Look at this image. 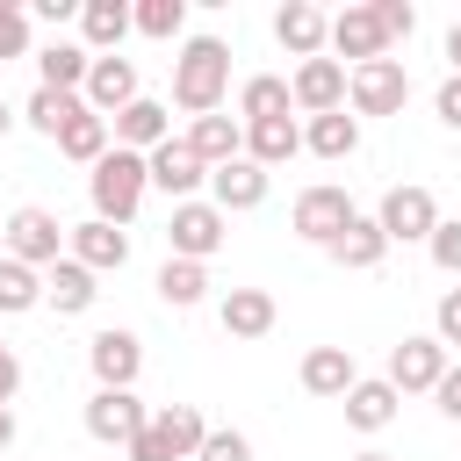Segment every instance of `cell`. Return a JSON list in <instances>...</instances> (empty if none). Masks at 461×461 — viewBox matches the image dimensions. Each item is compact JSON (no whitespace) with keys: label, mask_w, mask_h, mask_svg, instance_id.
Listing matches in <instances>:
<instances>
[{"label":"cell","mask_w":461,"mask_h":461,"mask_svg":"<svg viewBox=\"0 0 461 461\" xmlns=\"http://www.w3.org/2000/svg\"><path fill=\"white\" fill-rule=\"evenodd\" d=\"M7 58H29V7L0 0V65Z\"/></svg>","instance_id":"cell-37"},{"label":"cell","mask_w":461,"mask_h":461,"mask_svg":"<svg viewBox=\"0 0 461 461\" xmlns=\"http://www.w3.org/2000/svg\"><path fill=\"white\" fill-rule=\"evenodd\" d=\"M130 29H137V22H130V7H122V0H86V7H79V36H86V50H94V58H108Z\"/></svg>","instance_id":"cell-29"},{"label":"cell","mask_w":461,"mask_h":461,"mask_svg":"<svg viewBox=\"0 0 461 461\" xmlns=\"http://www.w3.org/2000/svg\"><path fill=\"white\" fill-rule=\"evenodd\" d=\"M151 432L173 447V461H194L202 439H209V418H202L194 403H166V411H151Z\"/></svg>","instance_id":"cell-28"},{"label":"cell","mask_w":461,"mask_h":461,"mask_svg":"<svg viewBox=\"0 0 461 461\" xmlns=\"http://www.w3.org/2000/svg\"><path fill=\"white\" fill-rule=\"evenodd\" d=\"M0 353H7V339H0Z\"/></svg>","instance_id":"cell-51"},{"label":"cell","mask_w":461,"mask_h":461,"mask_svg":"<svg viewBox=\"0 0 461 461\" xmlns=\"http://www.w3.org/2000/svg\"><path fill=\"white\" fill-rule=\"evenodd\" d=\"M14 389H22V360H14V353H0V403H7Z\"/></svg>","instance_id":"cell-45"},{"label":"cell","mask_w":461,"mask_h":461,"mask_svg":"<svg viewBox=\"0 0 461 461\" xmlns=\"http://www.w3.org/2000/svg\"><path fill=\"white\" fill-rule=\"evenodd\" d=\"M375 14H382V36H389V43L418 29V7H411V0H375Z\"/></svg>","instance_id":"cell-40"},{"label":"cell","mask_w":461,"mask_h":461,"mask_svg":"<svg viewBox=\"0 0 461 461\" xmlns=\"http://www.w3.org/2000/svg\"><path fill=\"white\" fill-rule=\"evenodd\" d=\"M187 144H194V158L216 173V166H230V158H245V122H230V115H194V130H187Z\"/></svg>","instance_id":"cell-23"},{"label":"cell","mask_w":461,"mask_h":461,"mask_svg":"<svg viewBox=\"0 0 461 461\" xmlns=\"http://www.w3.org/2000/svg\"><path fill=\"white\" fill-rule=\"evenodd\" d=\"M65 252H72L79 267H94V274H115V267L130 259V230H122V223H101V216H86V223H72Z\"/></svg>","instance_id":"cell-12"},{"label":"cell","mask_w":461,"mask_h":461,"mask_svg":"<svg viewBox=\"0 0 461 461\" xmlns=\"http://www.w3.org/2000/svg\"><path fill=\"white\" fill-rule=\"evenodd\" d=\"M288 108H295V94H288V79H274V72H252V79L238 86L245 130H252V122H274V115H288Z\"/></svg>","instance_id":"cell-31"},{"label":"cell","mask_w":461,"mask_h":461,"mask_svg":"<svg viewBox=\"0 0 461 461\" xmlns=\"http://www.w3.org/2000/svg\"><path fill=\"white\" fill-rule=\"evenodd\" d=\"M65 238H72V223H58L50 209H14L7 216V259L36 267V274H50L65 259Z\"/></svg>","instance_id":"cell-4"},{"label":"cell","mask_w":461,"mask_h":461,"mask_svg":"<svg viewBox=\"0 0 461 461\" xmlns=\"http://www.w3.org/2000/svg\"><path fill=\"white\" fill-rule=\"evenodd\" d=\"M223 238H230V216L216 209V202H173V216H166V245H173V259H202L209 267V252H223Z\"/></svg>","instance_id":"cell-3"},{"label":"cell","mask_w":461,"mask_h":461,"mask_svg":"<svg viewBox=\"0 0 461 461\" xmlns=\"http://www.w3.org/2000/svg\"><path fill=\"white\" fill-rule=\"evenodd\" d=\"M86 72H94L86 43H43L36 50V86H50V94H86Z\"/></svg>","instance_id":"cell-19"},{"label":"cell","mask_w":461,"mask_h":461,"mask_svg":"<svg viewBox=\"0 0 461 461\" xmlns=\"http://www.w3.org/2000/svg\"><path fill=\"white\" fill-rule=\"evenodd\" d=\"M425 252H432L439 274H461V216H439V230L425 238Z\"/></svg>","instance_id":"cell-36"},{"label":"cell","mask_w":461,"mask_h":461,"mask_svg":"<svg viewBox=\"0 0 461 461\" xmlns=\"http://www.w3.org/2000/svg\"><path fill=\"white\" fill-rule=\"evenodd\" d=\"M202 295H209V267L202 259H166L158 267V303L166 310H194Z\"/></svg>","instance_id":"cell-32"},{"label":"cell","mask_w":461,"mask_h":461,"mask_svg":"<svg viewBox=\"0 0 461 461\" xmlns=\"http://www.w3.org/2000/svg\"><path fill=\"white\" fill-rule=\"evenodd\" d=\"M108 137H115V122H108V115H94V108H86V115H79V122H72V130H65V137H58V151H65V158H79V166H101V158H108V151H115V144H108Z\"/></svg>","instance_id":"cell-33"},{"label":"cell","mask_w":461,"mask_h":461,"mask_svg":"<svg viewBox=\"0 0 461 461\" xmlns=\"http://www.w3.org/2000/svg\"><path fill=\"white\" fill-rule=\"evenodd\" d=\"M43 303V274L22 267V259H0V317H22Z\"/></svg>","instance_id":"cell-34"},{"label":"cell","mask_w":461,"mask_h":461,"mask_svg":"<svg viewBox=\"0 0 461 461\" xmlns=\"http://www.w3.org/2000/svg\"><path fill=\"white\" fill-rule=\"evenodd\" d=\"M166 137H173V122H166V101H151V94H137V101L115 115V144H122V151H144V158H151Z\"/></svg>","instance_id":"cell-20"},{"label":"cell","mask_w":461,"mask_h":461,"mask_svg":"<svg viewBox=\"0 0 461 461\" xmlns=\"http://www.w3.org/2000/svg\"><path fill=\"white\" fill-rule=\"evenodd\" d=\"M22 115H29V130H36V137H50V144H58V137L86 115V94H50V86H36Z\"/></svg>","instance_id":"cell-30"},{"label":"cell","mask_w":461,"mask_h":461,"mask_svg":"<svg viewBox=\"0 0 461 461\" xmlns=\"http://www.w3.org/2000/svg\"><path fill=\"white\" fill-rule=\"evenodd\" d=\"M86 367H94V382H101V389H130V382H137V367H144V339H137V331H122V324H108V331H94V339H86Z\"/></svg>","instance_id":"cell-10"},{"label":"cell","mask_w":461,"mask_h":461,"mask_svg":"<svg viewBox=\"0 0 461 461\" xmlns=\"http://www.w3.org/2000/svg\"><path fill=\"white\" fill-rule=\"evenodd\" d=\"M274 317H281V310H274V295H267V288H230V295L216 303V324H223L230 339H267V331H274Z\"/></svg>","instance_id":"cell-21"},{"label":"cell","mask_w":461,"mask_h":461,"mask_svg":"<svg viewBox=\"0 0 461 461\" xmlns=\"http://www.w3.org/2000/svg\"><path fill=\"white\" fill-rule=\"evenodd\" d=\"M295 151H303V122H295V115H274V122H252V130H245V158L267 166V173L288 166Z\"/></svg>","instance_id":"cell-24"},{"label":"cell","mask_w":461,"mask_h":461,"mask_svg":"<svg viewBox=\"0 0 461 461\" xmlns=\"http://www.w3.org/2000/svg\"><path fill=\"white\" fill-rule=\"evenodd\" d=\"M432 396H439V411H447V418H454V425H461V367H447V375H439V389H432Z\"/></svg>","instance_id":"cell-43"},{"label":"cell","mask_w":461,"mask_h":461,"mask_svg":"<svg viewBox=\"0 0 461 461\" xmlns=\"http://www.w3.org/2000/svg\"><path fill=\"white\" fill-rule=\"evenodd\" d=\"M353 461H389V454H353Z\"/></svg>","instance_id":"cell-49"},{"label":"cell","mask_w":461,"mask_h":461,"mask_svg":"<svg viewBox=\"0 0 461 461\" xmlns=\"http://www.w3.org/2000/svg\"><path fill=\"white\" fill-rule=\"evenodd\" d=\"M79 7H86V0H36V14H43V22H72Z\"/></svg>","instance_id":"cell-44"},{"label":"cell","mask_w":461,"mask_h":461,"mask_svg":"<svg viewBox=\"0 0 461 461\" xmlns=\"http://www.w3.org/2000/svg\"><path fill=\"white\" fill-rule=\"evenodd\" d=\"M223 94H230V50L216 36H187L180 58H173V101L187 115H216Z\"/></svg>","instance_id":"cell-1"},{"label":"cell","mask_w":461,"mask_h":461,"mask_svg":"<svg viewBox=\"0 0 461 461\" xmlns=\"http://www.w3.org/2000/svg\"><path fill=\"white\" fill-rule=\"evenodd\" d=\"M432 115H439L447 130H461V72H447V79H439V94H432Z\"/></svg>","instance_id":"cell-41"},{"label":"cell","mask_w":461,"mask_h":461,"mask_svg":"<svg viewBox=\"0 0 461 461\" xmlns=\"http://www.w3.org/2000/svg\"><path fill=\"white\" fill-rule=\"evenodd\" d=\"M353 382H360V367H353L346 346H310V353H303V389H310V396H339V403H346Z\"/></svg>","instance_id":"cell-22"},{"label":"cell","mask_w":461,"mask_h":461,"mask_svg":"<svg viewBox=\"0 0 461 461\" xmlns=\"http://www.w3.org/2000/svg\"><path fill=\"white\" fill-rule=\"evenodd\" d=\"M432 339H439V346H461V288L439 295V310H432Z\"/></svg>","instance_id":"cell-39"},{"label":"cell","mask_w":461,"mask_h":461,"mask_svg":"<svg viewBox=\"0 0 461 461\" xmlns=\"http://www.w3.org/2000/svg\"><path fill=\"white\" fill-rule=\"evenodd\" d=\"M0 259H7V223H0Z\"/></svg>","instance_id":"cell-50"},{"label":"cell","mask_w":461,"mask_h":461,"mask_svg":"<svg viewBox=\"0 0 461 461\" xmlns=\"http://www.w3.org/2000/svg\"><path fill=\"white\" fill-rule=\"evenodd\" d=\"M144 425H151V411L137 403V389H94V396H86V432H94L101 447H130Z\"/></svg>","instance_id":"cell-8"},{"label":"cell","mask_w":461,"mask_h":461,"mask_svg":"<svg viewBox=\"0 0 461 461\" xmlns=\"http://www.w3.org/2000/svg\"><path fill=\"white\" fill-rule=\"evenodd\" d=\"M303 151H317V158H353V151H360V115H346V108L310 115V122H303Z\"/></svg>","instance_id":"cell-27"},{"label":"cell","mask_w":461,"mask_h":461,"mask_svg":"<svg viewBox=\"0 0 461 461\" xmlns=\"http://www.w3.org/2000/svg\"><path fill=\"white\" fill-rule=\"evenodd\" d=\"M94 281H101V274H94V267H79V259L65 252V259L43 274V303H50L58 317H86V310H94V295H101Z\"/></svg>","instance_id":"cell-18"},{"label":"cell","mask_w":461,"mask_h":461,"mask_svg":"<svg viewBox=\"0 0 461 461\" xmlns=\"http://www.w3.org/2000/svg\"><path fill=\"white\" fill-rule=\"evenodd\" d=\"M324 252H331V259H339L346 274H367V267H382L389 238H382V223H375V216H353V223H346V230H339V238H331Z\"/></svg>","instance_id":"cell-25"},{"label":"cell","mask_w":461,"mask_h":461,"mask_svg":"<svg viewBox=\"0 0 461 461\" xmlns=\"http://www.w3.org/2000/svg\"><path fill=\"white\" fill-rule=\"evenodd\" d=\"M353 216H360V209H353V194H346V187H331V180H317V187H303V194H295L288 230H295V238H310V245H331Z\"/></svg>","instance_id":"cell-5"},{"label":"cell","mask_w":461,"mask_h":461,"mask_svg":"<svg viewBox=\"0 0 461 461\" xmlns=\"http://www.w3.org/2000/svg\"><path fill=\"white\" fill-rule=\"evenodd\" d=\"M331 50H339V65H346V58H353V65L389 58V36H382L375 0H353V7H339V14H331Z\"/></svg>","instance_id":"cell-9"},{"label":"cell","mask_w":461,"mask_h":461,"mask_svg":"<svg viewBox=\"0 0 461 461\" xmlns=\"http://www.w3.org/2000/svg\"><path fill=\"white\" fill-rule=\"evenodd\" d=\"M375 223H382V238L389 245H425L432 230H439V202H432V187H389L382 194V209H375Z\"/></svg>","instance_id":"cell-6"},{"label":"cell","mask_w":461,"mask_h":461,"mask_svg":"<svg viewBox=\"0 0 461 461\" xmlns=\"http://www.w3.org/2000/svg\"><path fill=\"white\" fill-rule=\"evenodd\" d=\"M346 101H353V115H396V108L411 101V72H403L396 58L353 65V79H346Z\"/></svg>","instance_id":"cell-7"},{"label":"cell","mask_w":461,"mask_h":461,"mask_svg":"<svg viewBox=\"0 0 461 461\" xmlns=\"http://www.w3.org/2000/svg\"><path fill=\"white\" fill-rule=\"evenodd\" d=\"M447 65H454V72H461V22H454V29H447Z\"/></svg>","instance_id":"cell-46"},{"label":"cell","mask_w":461,"mask_h":461,"mask_svg":"<svg viewBox=\"0 0 461 461\" xmlns=\"http://www.w3.org/2000/svg\"><path fill=\"white\" fill-rule=\"evenodd\" d=\"M144 187H151V158L144 151H122V144L86 173V194H94V216L101 223H130L144 209Z\"/></svg>","instance_id":"cell-2"},{"label":"cell","mask_w":461,"mask_h":461,"mask_svg":"<svg viewBox=\"0 0 461 461\" xmlns=\"http://www.w3.org/2000/svg\"><path fill=\"white\" fill-rule=\"evenodd\" d=\"M396 403H403V396H396V382H389V375L353 382V389H346V425H353V432H382V425L396 418Z\"/></svg>","instance_id":"cell-26"},{"label":"cell","mask_w":461,"mask_h":461,"mask_svg":"<svg viewBox=\"0 0 461 461\" xmlns=\"http://www.w3.org/2000/svg\"><path fill=\"white\" fill-rule=\"evenodd\" d=\"M7 130H14V108H7V101H0V137H7Z\"/></svg>","instance_id":"cell-48"},{"label":"cell","mask_w":461,"mask_h":461,"mask_svg":"<svg viewBox=\"0 0 461 461\" xmlns=\"http://www.w3.org/2000/svg\"><path fill=\"white\" fill-rule=\"evenodd\" d=\"M130 101H137V65H130V58H94V72H86V108L115 122Z\"/></svg>","instance_id":"cell-16"},{"label":"cell","mask_w":461,"mask_h":461,"mask_svg":"<svg viewBox=\"0 0 461 461\" xmlns=\"http://www.w3.org/2000/svg\"><path fill=\"white\" fill-rule=\"evenodd\" d=\"M439 375H447V346H439V339H403V346L389 353V382H396V396H411V389H439Z\"/></svg>","instance_id":"cell-14"},{"label":"cell","mask_w":461,"mask_h":461,"mask_svg":"<svg viewBox=\"0 0 461 461\" xmlns=\"http://www.w3.org/2000/svg\"><path fill=\"white\" fill-rule=\"evenodd\" d=\"M346 65L339 58H303L295 65V79H288V94H295V108L303 115H331V108H346Z\"/></svg>","instance_id":"cell-11"},{"label":"cell","mask_w":461,"mask_h":461,"mask_svg":"<svg viewBox=\"0 0 461 461\" xmlns=\"http://www.w3.org/2000/svg\"><path fill=\"white\" fill-rule=\"evenodd\" d=\"M7 439H14V411L0 403V447H7Z\"/></svg>","instance_id":"cell-47"},{"label":"cell","mask_w":461,"mask_h":461,"mask_svg":"<svg viewBox=\"0 0 461 461\" xmlns=\"http://www.w3.org/2000/svg\"><path fill=\"white\" fill-rule=\"evenodd\" d=\"M209 180V166L194 158V144L187 137H166L158 151H151V187H166L173 202H194V187Z\"/></svg>","instance_id":"cell-13"},{"label":"cell","mask_w":461,"mask_h":461,"mask_svg":"<svg viewBox=\"0 0 461 461\" xmlns=\"http://www.w3.org/2000/svg\"><path fill=\"white\" fill-rule=\"evenodd\" d=\"M194 461H252V439H245V432L209 425V439H202V454H194Z\"/></svg>","instance_id":"cell-38"},{"label":"cell","mask_w":461,"mask_h":461,"mask_svg":"<svg viewBox=\"0 0 461 461\" xmlns=\"http://www.w3.org/2000/svg\"><path fill=\"white\" fill-rule=\"evenodd\" d=\"M130 22H137L144 36H158V43H166V36H180V22H187V0H137V7H130Z\"/></svg>","instance_id":"cell-35"},{"label":"cell","mask_w":461,"mask_h":461,"mask_svg":"<svg viewBox=\"0 0 461 461\" xmlns=\"http://www.w3.org/2000/svg\"><path fill=\"white\" fill-rule=\"evenodd\" d=\"M209 202H216L223 216H238V209H259V202H267V166H252V158H230V166H216V173H209Z\"/></svg>","instance_id":"cell-17"},{"label":"cell","mask_w":461,"mask_h":461,"mask_svg":"<svg viewBox=\"0 0 461 461\" xmlns=\"http://www.w3.org/2000/svg\"><path fill=\"white\" fill-rule=\"evenodd\" d=\"M274 36H281V50H295V58H324V43H331V14L310 7V0H288V7L274 14Z\"/></svg>","instance_id":"cell-15"},{"label":"cell","mask_w":461,"mask_h":461,"mask_svg":"<svg viewBox=\"0 0 461 461\" xmlns=\"http://www.w3.org/2000/svg\"><path fill=\"white\" fill-rule=\"evenodd\" d=\"M122 454H130V461H173V447H166V439H158L151 425H144V432H137V439H130Z\"/></svg>","instance_id":"cell-42"}]
</instances>
